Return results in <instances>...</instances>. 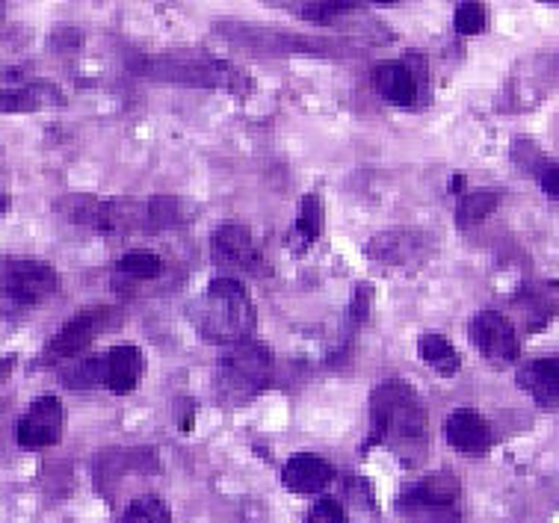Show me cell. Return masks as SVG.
<instances>
[{
	"label": "cell",
	"mask_w": 559,
	"mask_h": 523,
	"mask_svg": "<svg viewBox=\"0 0 559 523\" xmlns=\"http://www.w3.org/2000/svg\"><path fill=\"white\" fill-rule=\"evenodd\" d=\"M370 435L367 447L385 443L388 450L403 459V464H417L427 453V408L417 400L412 384L403 379H388L370 393Z\"/></svg>",
	"instance_id": "1"
},
{
	"label": "cell",
	"mask_w": 559,
	"mask_h": 523,
	"mask_svg": "<svg viewBox=\"0 0 559 523\" xmlns=\"http://www.w3.org/2000/svg\"><path fill=\"white\" fill-rule=\"evenodd\" d=\"M190 320L202 341L216 343V346H235L252 337L258 313L243 284L237 282L235 275H223L207 284V290L190 305Z\"/></svg>",
	"instance_id": "2"
},
{
	"label": "cell",
	"mask_w": 559,
	"mask_h": 523,
	"mask_svg": "<svg viewBox=\"0 0 559 523\" xmlns=\"http://www.w3.org/2000/svg\"><path fill=\"white\" fill-rule=\"evenodd\" d=\"M145 372V355L140 346L122 343L110 346L107 353L92 355V358H74L60 370L62 384L69 391H104L124 396L136 391V384Z\"/></svg>",
	"instance_id": "3"
},
{
	"label": "cell",
	"mask_w": 559,
	"mask_h": 523,
	"mask_svg": "<svg viewBox=\"0 0 559 523\" xmlns=\"http://www.w3.org/2000/svg\"><path fill=\"white\" fill-rule=\"evenodd\" d=\"M270 376H273V355L264 343H235L216 364V396L223 405H246L270 384Z\"/></svg>",
	"instance_id": "4"
},
{
	"label": "cell",
	"mask_w": 559,
	"mask_h": 523,
	"mask_svg": "<svg viewBox=\"0 0 559 523\" xmlns=\"http://www.w3.org/2000/svg\"><path fill=\"white\" fill-rule=\"evenodd\" d=\"M397 509L408 523H462V483L456 473H429L403 488Z\"/></svg>",
	"instance_id": "5"
},
{
	"label": "cell",
	"mask_w": 559,
	"mask_h": 523,
	"mask_svg": "<svg viewBox=\"0 0 559 523\" xmlns=\"http://www.w3.org/2000/svg\"><path fill=\"white\" fill-rule=\"evenodd\" d=\"M373 86L388 104L412 107L417 104V98H427V57L420 51H408L403 62H379L373 71Z\"/></svg>",
	"instance_id": "6"
},
{
	"label": "cell",
	"mask_w": 559,
	"mask_h": 523,
	"mask_svg": "<svg viewBox=\"0 0 559 523\" xmlns=\"http://www.w3.org/2000/svg\"><path fill=\"white\" fill-rule=\"evenodd\" d=\"M57 270L36 258H7L0 266V287L15 305H36L57 290Z\"/></svg>",
	"instance_id": "7"
},
{
	"label": "cell",
	"mask_w": 559,
	"mask_h": 523,
	"mask_svg": "<svg viewBox=\"0 0 559 523\" xmlns=\"http://www.w3.org/2000/svg\"><path fill=\"white\" fill-rule=\"evenodd\" d=\"M468 337L477 346V353L491 364H512L519 361L521 341L515 325L509 317L498 311H479L471 317Z\"/></svg>",
	"instance_id": "8"
},
{
	"label": "cell",
	"mask_w": 559,
	"mask_h": 523,
	"mask_svg": "<svg viewBox=\"0 0 559 523\" xmlns=\"http://www.w3.org/2000/svg\"><path fill=\"white\" fill-rule=\"evenodd\" d=\"M211 258L216 266L231 272H252V275H264V252L254 240V234L246 225H219L211 237Z\"/></svg>",
	"instance_id": "9"
},
{
	"label": "cell",
	"mask_w": 559,
	"mask_h": 523,
	"mask_svg": "<svg viewBox=\"0 0 559 523\" xmlns=\"http://www.w3.org/2000/svg\"><path fill=\"white\" fill-rule=\"evenodd\" d=\"M66 432V408L57 396H39L33 400L31 408L21 414L15 426V441L21 450H48L53 443H60Z\"/></svg>",
	"instance_id": "10"
},
{
	"label": "cell",
	"mask_w": 559,
	"mask_h": 523,
	"mask_svg": "<svg viewBox=\"0 0 559 523\" xmlns=\"http://www.w3.org/2000/svg\"><path fill=\"white\" fill-rule=\"evenodd\" d=\"M110 311H81L78 317L62 325L60 332L53 334L45 353H41V364H62V361H74L81 358V353L90 346L104 325H107V317Z\"/></svg>",
	"instance_id": "11"
},
{
	"label": "cell",
	"mask_w": 559,
	"mask_h": 523,
	"mask_svg": "<svg viewBox=\"0 0 559 523\" xmlns=\"http://www.w3.org/2000/svg\"><path fill=\"white\" fill-rule=\"evenodd\" d=\"M429 252V237L424 231H408V228H394V231L377 234L367 240L365 254L370 261L382 266H417Z\"/></svg>",
	"instance_id": "12"
},
{
	"label": "cell",
	"mask_w": 559,
	"mask_h": 523,
	"mask_svg": "<svg viewBox=\"0 0 559 523\" xmlns=\"http://www.w3.org/2000/svg\"><path fill=\"white\" fill-rule=\"evenodd\" d=\"M282 483H285L287 491L302 494V497L323 494L329 485L335 483V467L325 462L323 455L299 453L287 459V464L282 467Z\"/></svg>",
	"instance_id": "13"
},
{
	"label": "cell",
	"mask_w": 559,
	"mask_h": 523,
	"mask_svg": "<svg viewBox=\"0 0 559 523\" xmlns=\"http://www.w3.org/2000/svg\"><path fill=\"white\" fill-rule=\"evenodd\" d=\"M444 435H448L450 447L465 455H486L491 450V441H495L486 417L477 412H468V408L450 414Z\"/></svg>",
	"instance_id": "14"
},
{
	"label": "cell",
	"mask_w": 559,
	"mask_h": 523,
	"mask_svg": "<svg viewBox=\"0 0 559 523\" xmlns=\"http://www.w3.org/2000/svg\"><path fill=\"white\" fill-rule=\"evenodd\" d=\"M521 391H527L545 412H557L559 408V355L550 358H536V361L524 364L515 376Z\"/></svg>",
	"instance_id": "15"
},
{
	"label": "cell",
	"mask_w": 559,
	"mask_h": 523,
	"mask_svg": "<svg viewBox=\"0 0 559 523\" xmlns=\"http://www.w3.org/2000/svg\"><path fill=\"white\" fill-rule=\"evenodd\" d=\"M66 213L69 219L95 231H119L124 225L122 207L119 204L102 202V199H92V195H74L66 202Z\"/></svg>",
	"instance_id": "16"
},
{
	"label": "cell",
	"mask_w": 559,
	"mask_h": 523,
	"mask_svg": "<svg viewBox=\"0 0 559 523\" xmlns=\"http://www.w3.org/2000/svg\"><path fill=\"white\" fill-rule=\"evenodd\" d=\"M320 231H323V199L317 192H306L302 202H299V211H296L290 249L296 254L308 252L317 242V237H320Z\"/></svg>",
	"instance_id": "17"
},
{
	"label": "cell",
	"mask_w": 559,
	"mask_h": 523,
	"mask_svg": "<svg viewBox=\"0 0 559 523\" xmlns=\"http://www.w3.org/2000/svg\"><path fill=\"white\" fill-rule=\"evenodd\" d=\"M417 353L424 358L429 370L438 372V376H456L462 370V355L456 353V346L444 337V334H424L420 341H417Z\"/></svg>",
	"instance_id": "18"
},
{
	"label": "cell",
	"mask_w": 559,
	"mask_h": 523,
	"mask_svg": "<svg viewBox=\"0 0 559 523\" xmlns=\"http://www.w3.org/2000/svg\"><path fill=\"white\" fill-rule=\"evenodd\" d=\"M45 104H60V92L51 86H15L0 92V112H33Z\"/></svg>",
	"instance_id": "19"
},
{
	"label": "cell",
	"mask_w": 559,
	"mask_h": 523,
	"mask_svg": "<svg viewBox=\"0 0 559 523\" xmlns=\"http://www.w3.org/2000/svg\"><path fill=\"white\" fill-rule=\"evenodd\" d=\"M500 204V192L498 190H474V192H462L456 207V222L459 228H474L483 219H488L491 213L498 211Z\"/></svg>",
	"instance_id": "20"
},
{
	"label": "cell",
	"mask_w": 559,
	"mask_h": 523,
	"mask_svg": "<svg viewBox=\"0 0 559 523\" xmlns=\"http://www.w3.org/2000/svg\"><path fill=\"white\" fill-rule=\"evenodd\" d=\"M370 311H373V284H358L353 299H349V308H346V343L365 329V322L370 320Z\"/></svg>",
	"instance_id": "21"
},
{
	"label": "cell",
	"mask_w": 559,
	"mask_h": 523,
	"mask_svg": "<svg viewBox=\"0 0 559 523\" xmlns=\"http://www.w3.org/2000/svg\"><path fill=\"white\" fill-rule=\"evenodd\" d=\"M163 270V261L148 249H133L122 258V261L116 263V272L119 275H128V278H140V282H152L157 278Z\"/></svg>",
	"instance_id": "22"
},
{
	"label": "cell",
	"mask_w": 559,
	"mask_h": 523,
	"mask_svg": "<svg viewBox=\"0 0 559 523\" xmlns=\"http://www.w3.org/2000/svg\"><path fill=\"white\" fill-rule=\"evenodd\" d=\"M119 523H173V512L160 497H140L128 506Z\"/></svg>",
	"instance_id": "23"
},
{
	"label": "cell",
	"mask_w": 559,
	"mask_h": 523,
	"mask_svg": "<svg viewBox=\"0 0 559 523\" xmlns=\"http://www.w3.org/2000/svg\"><path fill=\"white\" fill-rule=\"evenodd\" d=\"M145 219L152 222L154 228H173L183 222V202L175 195H154L148 207H145Z\"/></svg>",
	"instance_id": "24"
},
{
	"label": "cell",
	"mask_w": 559,
	"mask_h": 523,
	"mask_svg": "<svg viewBox=\"0 0 559 523\" xmlns=\"http://www.w3.org/2000/svg\"><path fill=\"white\" fill-rule=\"evenodd\" d=\"M453 24L462 36H477V33L486 31L488 12L483 3H459L456 15H453Z\"/></svg>",
	"instance_id": "25"
},
{
	"label": "cell",
	"mask_w": 559,
	"mask_h": 523,
	"mask_svg": "<svg viewBox=\"0 0 559 523\" xmlns=\"http://www.w3.org/2000/svg\"><path fill=\"white\" fill-rule=\"evenodd\" d=\"M306 523H346V506L335 497H323L308 509Z\"/></svg>",
	"instance_id": "26"
},
{
	"label": "cell",
	"mask_w": 559,
	"mask_h": 523,
	"mask_svg": "<svg viewBox=\"0 0 559 523\" xmlns=\"http://www.w3.org/2000/svg\"><path fill=\"white\" fill-rule=\"evenodd\" d=\"M353 10V3H306L299 15L311 24H332L335 19H341L344 12Z\"/></svg>",
	"instance_id": "27"
},
{
	"label": "cell",
	"mask_w": 559,
	"mask_h": 523,
	"mask_svg": "<svg viewBox=\"0 0 559 523\" xmlns=\"http://www.w3.org/2000/svg\"><path fill=\"white\" fill-rule=\"evenodd\" d=\"M346 497L349 500H356L358 506H370V509H377V500H373V488H370V483H365L361 476H353L349 483H346Z\"/></svg>",
	"instance_id": "28"
},
{
	"label": "cell",
	"mask_w": 559,
	"mask_h": 523,
	"mask_svg": "<svg viewBox=\"0 0 559 523\" xmlns=\"http://www.w3.org/2000/svg\"><path fill=\"white\" fill-rule=\"evenodd\" d=\"M539 183H542V190L548 192L550 199H557L559 202V166H554V163H545L539 171Z\"/></svg>",
	"instance_id": "29"
},
{
	"label": "cell",
	"mask_w": 559,
	"mask_h": 523,
	"mask_svg": "<svg viewBox=\"0 0 559 523\" xmlns=\"http://www.w3.org/2000/svg\"><path fill=\"white\" fill-rule=\"evenodd\" d=\"M12 367H15V355H7V358H0V384L10 379Z\"/></svg>",
	"instance_id": "30"
},
{
	"label": "cell",
	"mask_w": 559,
	"mask_h": 523,
	"mask_svg": "<svg viewBox=\"0 0 559 523\" xmlns=\"http://www.w3.org/2000/svg\"><path fill=\"white\" fill-rule=\"evenodd\" d=\"M465 190V175H453V181H450V192H462Z\"/></svg>",
	"instance_id": "31"
},
{
	"label": "cell",
	"mask_w": 559,
	"mask_h": 523,
	"mask_svg": "<svg viewBox=\"0 0 559 523\" xmlns=\"http://www.w3.org/2000/svg\"><path fill=\"white\" fill-rule=\"evenodd\" d=\"M7 207H10V195L3 192V187H0V216L7 213Z\"/></svg>",
	"instance_id": "32"
},
{
	"label": "cell",
	"mask_w": 559,
	"mask_h": 523,
	"mask_svg": "<svg viewBox=\"0 0 559 523\" xmlns=\"http://www.w3.org/2000/svg\"><path fill=\"white\" fill-rule=\"evenodd\" d=\"M0 19H3V3H0Z\"/></svg>",
	"instance_id": "33"
}]
</instances>
